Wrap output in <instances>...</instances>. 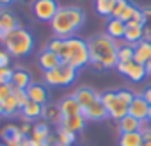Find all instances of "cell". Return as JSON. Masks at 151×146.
I'll return each mask as SVG.
<instances>
[{
    "label": "cell",
    "mask_w": 151,
    "mask_h": 146,
    "mask_svg": "<svg viewBox=\"0 0 151 146\" xmlns=\"http://www.w3.org/2000/svg\"><path fill=\"white\" fill-rule=\"evenodd\" d=\"M45 146H46V144H45Z\"/></svg>",
    "instance_id": "cell-45"
},
{
    "label": "cell",
    "mask_w": 151,
    "mask_h": 146,
    "mask_svg": "<svg viewBox=\"0 0 151 146\" xmlns=\"http://www.w3.org/2000/svg\"><path fill=\"white\" fill-rule=\"evenodd\" d=\"M11 95H13V86H11V84H4V86H0V102L7 100Z\"/></svg>",
    "instance_id": "cell-36"
},
{
    "label": "cell",
    "mask_w": 151,
    "mask_h": 146,
    "mask_svg": "<svg viewBox=\"0 0 151 146\" xmlns=\"http://www.w3.org/2000/svg\"><path fill=\"white\" fill-rule=\"evenodd\" d=\"M4 46L11 57H25L34 48V38L27 29L18 27L7 34V38L4 39Z\"/></svg>",
    "instance_id": "cell-5"
},
{
    "label": "cell",
    "mask_w": 151,
    "mask_h": 146,
    "mask_svg": "<svg viewBox=\"0 0 151 146\" xmlns=\"http://www.w3.org/2000/svg\"><path fill=\"white\" fill-rule=\"evenodd\" d=\"M89 46V57L91 62L96 69H109L117 66V52H119V43L112 39L107 34L94 36L87 41Z\"/></svg>",
    "instance_id": "cell-1"
},
{
    "label": "cell",
    "mask_w": 151,
    "mask_h": 146,
    "mask_svg": "<svg viewBox=\"0 0 151 146\" xmlns=\"http://www.w3.org/2000/svg\"><path fill=\"white\" fill-rule=\"evenodd\" d=\"M59 9L60 7L57 0H34L32 2V13L41 22H52Z\"/></svg>",
    "instance_id": "cell-7"
},
{
    "label": "cell",
    "mask_w": 151,
    "mask_h": 146,
    "mask_svg": "<svg viewBox=\"0 0 151 146\" xmlns=\"http://www.w3.org/2000/svg\"><path fill=\"white\" fill-rule=\"evenodd\" d=\"M84 116H86V119H93V121H101V119H105V118L109 116L107 107H105L103 102H101V96H98V98L84 111Z\"/></svg>",
    "instance_id": "cell-10"
},
{
    "label": "cell",
    "mask_w": 151,
    "mask_h": 146,
    "mask_svg": "<svg viewBox=\"0 0 151 146\" xmlns=\"http://www.w3.org/2000/svg\"><path fill=\"white\" fill-rule=\"evenodd\" d=\"M144 139L140 132H128V134H121L119 137V146H142Z\"/></svg>",
    "instance_id": "cell-24"
},
{
    "label": "cell",
    "mask_w": 151,
    "mask_h": 146,
    "mask_svg": "<svg viewBox=\"0 0 151 146\" xmlns=\"http://www.w3.org/2000/svg\"><path fill=\"white\" fill-rule=\"evenodd\" d=\"M149 111H151V105L144 100L142 95H135L133 102L130 103V109H128V114L137 118L139 121H146L149 118Z\"/></svg>",
    "instance_id": "cell-9"
},
{
    "label": "cell",
    "mask_w": 151,
    "mask_h": 146,
    "mask_svg": "<svg viewBox=\"0 0 151 146\" xmlns=\"http://www.w3.org/2000/svg\"><path fill=\"white\" fill-rule=\"evenodd\" d=\"M130 6L128 0H116V7H114V13H112V18H121V14L124 13V9Z\"/></svg>",
    "instance_id": "cell-33"
},
{
    "label": "cell",
    "mask_w": 151,
    "mask_h": 146,
    "mask_svg": "<svg viewBox=\"0 0 151 146\" xmlns=\"http://www.w3.org/2000/svg\"><path fill=\"white\" fill-rule=\"evenodd\" d=\"M135 11H137V7H135L133 4H130V6H128V7L124 9V13L121 14V18H119V20H123L124 23H128V22H130V20L133 18V14H135Z\"/></svg>",
    "instance_id": "cell-35"
},
{
    "label": "cell",
    "mask_w": 151,
    "mask_h": 146,
    "mask_svg": "<svg viewBox=\"0 0 151 146\" xmlns=\"http://www.w3.org/2000/svg\"><path fill=\"white\" fill-rule=\"evenodd\" d=\"M32 84L30 73L27 69H13V79H11V86L18 87V89H27Z\"/></svg>",
    "instance_id": "cell-18"
},
{
    "label": "cell",
    "mask_w": 151,
    "mask_h": 146,
    "mask_svg": "<svg viewBox=\"0 0 151 146\" xmlns=\"http://www.w3.org/2000/svg\"><path fill=\"white\" fill-rule=\"evenodd\" d=\"M20 111H22V107H20V103L16 102V98L13 95L7 100H4V116H14Z\"/></svg>",
    "instance_id": "cell-30"
},
{
    "label": "cell",
    "mask_w": 151,
    "mask_h": 146,
    "mask_svg": "<svg viewBox=\"0 0 151 146\" xmlns=\"http://www.w3.org/2000/svg\"><path fill=\"white\" fill-rule=\"evenodd\" d=\"M144 66H146V71H147V75H151V59H149V61H147Z\"/></svg>",
    "instance_id": "cell-40"
},
{
    "label": "cell",
    "mask_w": 151,
    "mask_h": 146,
    "mask_svg": "<svg viewBox=\"0 0 151 146\" xmlns=\"http://www.w3.org/2000/svg\"><path fill=\"white\" fill-rule=\"evenodd\" d=\"M73 96L77 98V102L80 103L82 112H84V111H86V109H87V107H89L98 96H100V95H96V93H94L93 89H89V87H80L78 91H75V93H73Z\"/></svg>",
    "instance_id": "cell-15"
},
{
    "label": "cell",
    "mask_w": 151,
    "mask_h": 146,
    "mask_svg": "<svg viewBox=\"0 0 151 146\" xmlns=\"http://www.w3.org/2000/svg\"><path fill=\"white\" fill-rule=\"evenodd\" d=\"M22 114H23V118L25 119H29V121H32V119H37V118H41L43 116V105H39V103H36V102H27L23 107H22V111H20Z\"/></svg>",
    "instance_id": "cell-22"
},
{
    "label": "cell",
    "mask_w": 151,
    "mask_h": 146,
    "mask_svg": "<svg viewBox=\"0 0 151 146\" xmlns=\"http://www.w3.org/2000/svg\"><path fill=\"white\" fill-rule=\"evenodd\" d=\"M86 22V14L82 9L78 7H60L57 11V14L53 16V20L50 22L52 32L55 34V38H73V34L77 32Z\"/></svg>",
    "instance_id": "cell-2"
},
{
    "label": "cell",
    "mask_w": 151,
    "mask_h": 146,
    "mask_svg": "<svg viewBox=\"0 0 151 146\" xmlns=\"http://www.w3.org/2000/svg\"><path fill=\"white\" fill-rule=\"evenodd\" d=\"M11 62V55L7 53V50H0V68H9Z\"/></svg>",
    "instance_id": "cell-37"
},
{
    "label": "cell",
    "mask_w": 151,
    "mask_h": 146,
    "mask_svg": "<svg viewBox=\"0 0 151 146\" xmlns=\"http://www.w3.org/2000/svg\"><path fill=\"white\" fill-rule=\"evenodd\" d=\"M124 32H126V23L119 18H110L109 23H107V36H110L112 39H119V38H124Z\"/></svg>",
    "instance_id": "cell-16"
},
{
    "label": "cell",
    "mask_w": 151,
    "mask_h": 146,
    "mask_svg": "<svg viewBox=\"0 0 151 146\" xmlns=\"http://www.w3.org/2000/svg\"><path fill=\"white\" fill-rule=\"evenodd\" d=\"M11 79H13V69L11 68H0V86L11 84Z\"/></svg>",
    "instance_id": "cell-34"
},
{
    "label": "cell",
    "mask_w": 151,
    "mask_h": 146,
    "mask_svg": "<svg viewBox=\"0 0 151 146\" xmlns=\"http://www.w3.org/2000/svg\"><path fill=\"white\" fill-rule=\"evenodd\" d=\"M27 96H29L30 102H36L39 105H45L48 102V91L41 84H30L27 87Z\"/></svg>",
    "instance_id": "cell-12"
},
{
    "label": "cell",
    "mask_w": 151,
    "mask_h": 146,
    "mask_svg": "<svg viewBox=\"0 0 151 146\" xmlns=\"http://www.w3.org/2000/svg\"><path fill=\"white\" fill-rule=\"evenodd\" d=\"M147 121H149V123H151V111H149V118H147Z\"/></svg>",
    "instance_id": "cell-44"
},
{
    "label": "cell",
    "mask_w": 151,
    "mask_h": 146,
    "mask_svg": "<svg viewBox=\"0 0 151 146\" xmlns=\"http://www.w3.org/2000/svg\"><path fill=\"white\" fill-rule=\"evenodd\" d=\"M0 23H2V27H4L7 32H11V30H14V29L20 27L16 16H14L11 11H0Z\"/></svg>",
    "instance_id": "cell-25"
},
{
    "label": "cell",
    "mask_w": 151,
    "mask_h": 146,
    "mask_svg": "<svg viewBox=\"0 0 151 146\" xmlns=\"http://www.w3.org/2000/svg\"><path fill=\"white\" fill-rule=\"evenodd\" d=\"M43 118L48 119V121H53V123H60L62 116H60L59 105H46V107H43Z\"/></svg>",
    "instance_id": "cell-28"
},
{
    "label": "cell",
    "mask_w": 151,
    "mask_h": 146,
    "mask_svg": "<svg viewBox=\"0 0 151 146\" xmlns=\"http://www.w3.org/2000/svg\"><path fill=\"white\" fill-rule=\"evenodd\" d=\"M135 95L128 89H119V91H107L105 95H101V102L107 107L109 118L119 121L124 116H128V109L130 103L133 102Z\"/></svg>",
    "instance_id": "cell-4"
},
{
    "label": "cell",
    "mask_w": 151,
    "mask_h": 146,
    "mask_svg": "<svg viewBox=\"0 0 151 146\" xmlns=\"http://www.w3.org/2000/svg\"><path fill=\"white\" fill-rule=\"evenodd\" d=\"M59 57H60L62 62L73 66L75 69L84 68L87 62H91L87 41L78 39V38H68V39H64V48L59 53Z\"/></svg>",
    "instance_id": "cell-3"
},
{
    "label": "cell",
    "mask_w": 151,
    "mask_h": 146,
    "mask_svg": "<svg viewBox=\"0 0 151 146\" xmlns=\"http://www.w3.org/2000/svg\"><path fill=\"white\" fill-rule=\"evenodd\" d=\"M94 7H96L98 14L112 18L114 7H116V0H94Z\"/></svg>",
    "instance_id": "cell-26"
},
{
    "label": "cell",
    "mask_w": 151,
    "mask_h": 146,
    "mask_svg": "<svg viewBox=\"0 0 151 146\" xmlns=\"http://www.w3.org/2000/svg\"><path fill=\"white\" fill-rule=\"evenodd\" d=\"M39 66L45 69V71H48V69H53V68H57L62 61H60V57L55 53V52H50L48 48L46 50H43L41 53H39Z\"/></svg>",
    "instance_id": "cell-14"
},
{
    "label": "cell",
    "mask_w": 151,
    "mask_h": 146,
    "mask_svg": "<svg viewBox=\"0 0 151 146\" xmlns=\"http://www.w3.org/2000/svg\"><path fill=\"white\" fill-rule=\"evenodd\" d=\"M23 137H27V135H23L18 126L9 125V126H6V128L2 130V139L7 142V146H18Z\"/></svg>",
    "instance_id": "cell-17"
},
{
    "label": "cell",
    "mask_w": 151,
    "mask_h": 146,
    "mask_svg": "<svg viewBox=\"0 0 151 146\" xmlns=\"http://www.w3.org/2000/svg\"><path fill=\"white\" fill-rule=\"evenodd\" d=\"M48 137H50V128L46 123H37L34 128H32V141L37 144V146H45L48 142Z\"/></svg>",
    "instance_id": "cell-21"
},
{
    "label": "cell",
    "mask_w": 151,
    "mask_h": 146,
    "mask_svg": "<svg viewBox=\"0 0 151 146\" xmlns=\"http://www.w3.org/2000/svg\"><path fill=\"white\" fill-rule=\"evenodd\" d=\"M77 71L73 66L66 64V62H60L57 68L53 69H48L45 71V82L48 86H53V87H66V86H71L77 79Z\"/></svg>",
    "instance_id": "cell-6"
},
{
    "label": "cell",
    "mask_w": 151,
    "mask_h": 146,
    "mask_svg": "<svg viewBox=\"0 0 151 146\" xmlns=\"http://www.w3.org/2000/svg\"><path fill=\"white\" fill-rule=\"evenodd\" d=\"M146 32H144V27H137V25H126V32H124V41L132 46H135L137 43H140L144 39Z\"/></svg>",
    "instance_id": "cell-19"
},
{
    "label": "cell",
    "mask_w": 151,
    "mask_h": 146,
    "mask_svg": "<svg viewBox=\"0 0 151 146\" xmlns=\"http://www.w3.org/2000/svg\"><path fill=\"white\" fill-rule=\"evenodd\" d=\"M13 96L16 98V102L20 103V107H23V105L29 102V96H27V89H18V87H13Z\"/></svg>",
    "instance_id": "cell-32"
},
{
    "label": "cell",
    "mask_w": 151,
    "mask_h": 146,
    "mask_svg": "<svg viewBox=\"0 0 151 146\" xmlns=\"http://www.w3.org/2000/svg\"><path fill=\"white\" fill-rule=\"evenodd\" d=\"M62 48H64V39L62 38H53V39H50V43H48V50L50 52H55L57 55L62 52Z\"/></svg>",
    "instance_id": "cell-31"
},
{
    "label": "cell",
    "mask_w": 151,
    "mask_h": 146,
    "mask_svg": "<svg viewBox=\"0 0 151 146\" xmlns=\"http://www.w3.org/2000/svg\"><path fill=\"white\" fill-rule=\"evenodd\" d=\"M0 116H4V102H0Z\"/></svg>",
    "instance_id": "cell-42"
},
{
    "label": "cell",
    "mask_w": 151,
    "mask_h": 146,
    "mask_svg": "<svg viewBox=\"0 0 151 146\" xmlns=\"http://www.w3.org/2000/svg\"><path fill=\"white\" fill-rule=\"evenodd\" d=\"M142 146H151V141H144V142H142Z\"/></svg>",
    "instance_id": "cell-43"
},
{
    "label": "cell",
    "mask_w": 151,
    "mask_h": 146,
    "mask_svg": "<svg viewBox=\"0 0 151 146\" xmlns=\"http://www.w3.org/2000/svg\"><path fill=\"white\" fill-rule=\"evenodd\" d=\"M119 123V130H121V134H128V132H139L140 130V125H142V121H139L137 118H133V116H124L123 119H119L117 121Z\"/></svg>",
    "instance_id": "cell-23"
},
{
    "label": "cell",
    "mask_w": 151,
    "mask_h": 146,
    "mask_svg": "<svg viewBox=\"0 0 151 146\" xmlns=\"http://www.w3.org/2000/svg\"><path fill=\"white\" fill-rule=\"evenodd\" d=\"M117 71L123 73V75H126L132 82H142L147 75L146 71V66L144 64H139L135 61H130V62H117Z\"/></svg>",
    "instance_id": "cell-8"
},
{
    "label": "cell",
    "mask_w": 151,
    "mask_h": 146,
    "mask_svg": "<svg viewBox=\"0 0 151 146\" xmlns=\"http://www.w3.org/2000/svg\"><path fill=\"white\" fill-rule=\"evenodd\" d=\"M13 2H14V0H0V6H9Z\"/></svg>",
    "instance_id": "cell-41"
},
{
    "label": "cell",
    "mask_w": 151,
    "mask_h": 146,
    "mask_svg": "<svg viewBox=\"0 0 151 146\" xmlns=\"http://www.w3.org/2000/svg\"><path fill=\"white\" fill-rule=\"evenodd\" d=\"M86 116L84 114H78V116H71V118H64L62 121H60V126H64V128H68V130H71V132H82L84 130V126H86Z\"/></svg>",
    "instance_id": "cell-20"
},
{
    "label": "cell",
    "mask_w": 151,
    "mask_h": 146,
    "mask_svg": "<svg viewBox=\"0 0 151 146\" xmlns=\"http://www.w3.org/2000/svg\"><path fill=\"white\" fill-rule=\"evenodd\" d=\"M75 135H77L75 132H71V130L60 126L59 132H57V144H59V146H71V144L75 142V139H77Z\"/></svg>",
    "instance_id": "cell-27"
},
{
    "label": "cell",
    "mask_w": 151,
    "mask_h": 146,
    "mask_svg": "<svg viewBox=\"0 0 151 146\" xmlns=\"http://www.w3.org/2000/svg\"><path fill=\"white\" fill-rule=\"evenodd\" d=\"M142 96H144V100H146V102H147V103L151 105V86L144 89V93H142Z\"/></svg>",
    "instance_id": "cell-38"
},
{
    "label": "cell",
    "mask_w": 151,
    "mask_h": 146,
    "mask_svg": "<svg viewBox=\"0 0 151 146\" xmlns=\"http://www.w3.org/2000/svg\"><path fill=\"white\" fill-rule=\"evenodd\" d=\"M133 53H135V46L132 45H121L119 46V52H117V61L119 62H130L133 61Z\"/></svg>",
    "instance_id": "cell-29"
},
{
    "label": "cell",
    "mask_w": 151,
    "mask_h": 146,
    "mask_svg": "<svg viewBox=\"0 0 151 146\" xmlns=\"http://www.w3.org/2000/svg\"><path fill=\"white\" fill-rule=\"evenodd\" d=\"M7 34H9V32L2 27V23H0V41H2V43H4V39L7 38Z\"/></svg>",
    "instance_id": "cell-39"
},
{
    "label": "cell",
    "mask_w": 151,
    "mask_h": 146,
    "mask_svg": "<svg viewBox=\"0 0 151 146\" xmlns=\"http://www.w3.org/2000/svg\"><path fill=\"white\" fill-rule=\"evenodd\" d=\"M59 109H60V116H62V119H64V118H71V116L84 114L80 103L77 102V98H75L73 95L68 96V98H64V100L59 103Z\"/></svg>",
    "instance_id": "cell-11"
},
{
    "label": "cell",
    "mask_w": 151,
    "mask_h": 146,
    "mask_svg": "<svg viewBox=\"0 0 151 146\" xmlns=\"http://www.w3.org/2000/svg\"><path fill=\"white\" fill-rule=\"evenodd\" d=\"M151 59V41L149 39H142L140 43L135 45V53H133V61L139 64H146Z\"/></svg>",
    "instance_id": "cell-13"
}]
</instances>
